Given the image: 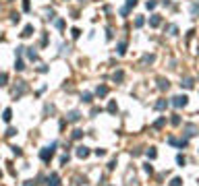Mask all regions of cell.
Wrapping results in <instances>:
<instances>
[{
    "mask_svg": "<svg viewBox=\"0 0 199 186\" xmlns=\"http://www.w3.org/2000/svg\"><path fill=\"white\" fill-rule=\"evenodd\" d=\"M54 151H56V143H52L50 147H44V149H42V151H40V157H42V161H50V159L52 157H54Z\"/></svg>",
    "mask_w": 199,
    "mask_h": 186,
    "instance_id": "6da1fadb",
    "label": "cell"
},
{
    "mask_svg": "<svg viewBox=\"0 0 199 186\" xmlns=\"http://www.w3.org/2000/svg\"><path fill=\"white\" fill-rule=\"evenodd\" d=\"M187 103H189V97H187V95H176V97H172V105H174V108H185Z\"/></svg>",
    "mask_w": 199,
    "mask_h": 186,
    "instance_id": "7a4b0ae2",
    "label": "cell"
},
{
    "mask_svg": "<svg viewBox=\"0 0 199 186\" xmlns=\"http://www.w3.org/2000/svg\"><path fill=\"white\" fill-rule=\"evenodd\" d=\"M77 157H81V159H85V157H89V147H85V145H79L77 147Z\"/></svg>",
    "mask_w": 199,
    "mask_h": 186,
    "instance_id": "3957f363",
    "label": "cell"
},
{
    "mask_svg": "<svg viewBox=\"0 0 199 186\" xmlns=\"http://www.w3.org/2000/svg\"><path fill=\"white\" fill-rule=\"evenodd\" d=\"M185 135L187 137H195L197 135V126H195V124H187V126H185Z\"/></svg>",
    "mask_w": 199,
    "mask_h": 186,
    "instance_id": "277c9868",
    "label": "cell"
},
{
    "mask_svg": "<svg viewBox=\"0 0 199 186\" xmlns=\"http://www.w3.org/2000/svg\"><path fill=\"white\" fill-rule=\"evenodd\" d=\"M48 186H60V178H58V174H50V178H48Z\"/></svg>",
    "mask_w": 199,
    "mask_h": 186,
    "instance_id": "5b68a950",
    "label": "cell"
},
{
    "mask_svg": "<svg viewBox=\"0 0 199 186\" xmlns=\"http://www.w3.org/2000/svg\"><path fill=\"white\" fill-rule=\"evenodd\" d=\"M25 89H27V87H25V83H23V81H19V87L15 89V97H21V95L25 93Z\"/></svg>",
    "mask_w": 199,
    "mask_h": 186,
    "instance_id": "8992f818",
    "label": "cell"
},
{
    "mask_svg": "<svg viewBox=\"0 0 199 186\" xmlns=\"http://www.w3.org/2000/svg\"><path fill=\"white\" fill-rule=\"evenodd\" d=\"M168 87H170V83L166 81V79H158V89H160V91H166Z\"/></svg>",
    "mask_w": 199,
    "mask_h": 186,
    "instance_id": "52a82bcc",
    "label": "cell"
},
{
    "mask_svg": "<svg viewBox=\"0 0 199 186\" xmlns=\"http://www.w3.org/2000/svg\"><path fill=\"white\" fill-rule=\"evenodd\" d=\"M68 120H71V122H79V120H81V114L77 112V110H73V112H68Z\"/></svg>",
    "mask_w": 199,
    "mask_h": 186,
    "instance_id": "ba28073f",
    "label": "cell"
},
{
    "mask_svg": "<svg viewBox=\"0 0 199 186\" xmlns=\"http://www.w3.org/2000/svg\"><path fill=\"white\" fill-rule=\"evenodd\" d=\"M160 23H162V19H160V15H151V19H149V25H151V27H158Z\"/></svg>",
    "mask_w": 199,
    "mask_h": 186,
    "instance_id": "9c48e42d",
    "label": "cell"
},
{
    "mask_svg": "<svg viewBox=\"0 0 199 186\" xmlns=\"http://www.w3.org/2000/svg\"><path fill=\"white\" fill-rule=\"evenodd\" d=\"M33 35V25H27V27L23 29V33H21V37H31Z\"/></svg>",
    "mask_w": 199,
    "mask_h": 186,
    "instance_id": "30bf717a",
    "label": "cell"
},
{
    "mask_svg": "<svg viewBox=\"0 0 199 186\" xmlns=\"http://www.w3.org/2000/svg\"><path fill=\"white\" fill-rule=\"evenodd\" d=\"M180 87H185V89H193V79H183V81H180Z\"/></svg>",
    "mask_w": 199,
    "mask_h": 186,
    "instance_id": "8fae6325",
    "label": "cell"
},
{
    "mask_svg": "<svg viewBox=\"0 0 199 186\" xmlns=\"http://www.w3.org/2000/svg\"><path fill=\"white\" fill-rule=\"evenodd\" d=\"M96 93H98V97H104V95H108V87H104V85H100L98 89H96Z\"/></svg>",
    "mask_w": 199,
    "mask_h": 186,
    "instance_id": "7c38bea8",
    "label": "cell"
},
{
    "mask_svg": "<svg viewBox=\"0 0 199 186\" xmlns=\"http://www.w3.org/2000/svg\"><path fill=\"white\" fill-rule=\"evenodd\" d=\"M166 108H168V101H166V99L155 101V110H166Z\"/></svg>",
    "mask_w": 199,
    "mask_h": 186,
    "instance_id": "4fadbf2b",
    "label": "cell"
},
{
    "mask_svg": "<svg viewBox=\"0 0 199 186\" xmlns=\"http://www.w3.org/2000/svg\"><path fill=\"white\" fill-rule=\"evenodd\" d=\"M11 118H13V112L6 108V110L2 112V120H4V122H11Z\"/></svg>",
    "mask_w": 199,
    "mask_h": 186,
    "instance_id": "5bb4252c",
    "label": "cell"
},
{
    "mask_svg": "<svg viewBox=\"0 0 199 186\" xmlns=\"http://www.w3.org/2000/svg\"><path fill=\"white\" fill-rule=\"evenodd\" d=\"M145 155H147L149 159H155V157H158V151H155V149H153V147H149V149H147V151H145Z\"/></svg>",
    "mask_w": 199,
    "mask_h": 186,
    "instance_id": "9a60e30c",
    "label": "cell"
},
{
    "mask_svg": "<svg viewBox=\"0 0 199 186\" xmlns=\"http://www.w3.org/2000/svg\"><path fill=\"white\" fill-rule=\"evenodd\" d=\"M108 112H110V114H116V112H118L116 101H110V103H108Z\"/></svg>",
    "mask_w": 199,
    "mask_h": 186,
    "instance_id": "2e32d148",
    "label": "cell"
},
{
    "mask_svg": "<svg viewBox=\"0 0 199 186\" xmlns=\"http://www.w3.org/2000/svg\"><path fill=\"white\" fill-rule=\"evenodd\" d=\"M27 58L29 60H38V52H33V48H27Z\"/></svg>",
    "mask_w": 199,
    "mask_h": 186,
    "instance_id": "e0dca14e",
    "label": "cell"
},
{
    "mask_svg": "<svg viewBox=\"0 0 199 186\" xmlns=\"http://www.w3.org/2000/svg\"><path fill=\"white\" fill-rule=\"evenodd\" d=\"M125 52H127V41H120L118 43V56H123Z\"/></svg>",
    "mask_w": 199,
    "mask_h": 186,
    "instance_id": "ac0fdd59",
    "label": "cell"
},
{
    "mask_svg": "<svg viewBox=\"0 0 199 186\" xmlns=\"http://www.w3.org/2000/svg\"><path fill=\"white\" fill-rule=\"evenodd\" d=\"M25 68V62L21 60V58H17V62H15V70H23Z\"/></svg>",
    "mask_w": 199,
    "mask_h": 186,
    "instance_id": "d6986e66",
    "label": "cell"
},
{
    "mask_svg": "<svg viewBox=\"0 0 199 186\" xmlns=\"http://www.w3.org/2000/svg\"><path fill=\"white\" fill-rule=\"evenodd\" d=\"M123 77H125V75H123V70H116V73L112 75V79H114V81H123Z\"/></svg>",
    "mask_w": 199,
    "mask_h": 186,
    "instance_id": "ffe728a7",
    "label": "cell"
},
{
    "mask_svg": "<svg viewBox=\"0 0 199 186\" xmlns=\"http://www.w3.org/2000/svg\"><path fill=\"white\" fill-rule=\"evenodd\" d=\"M153 60H155V56H153V54H145V56H143V62H145V64H147V62L151 64Z\"/></svg>",
    "mask_w": 199,
    "mask_h": 186,
    "instance_id": "44dd1931",
    "label": "cell"
},
{
    "mask_svg": "<svg viewBox=\"0 0 199 186\" xmlns=\"http://www.w3.org/2000/svg\"><path fill=\"white\" fill-rule=\"evenodd\" d=\"M164 124H166V118H160V120H155V124H153V128H162Z\"/></svg>",
    "mask_w": 199,
    "mask_h": 186,
    "instance_id": "7402d4cb",
    "label": "cell"
},
{
    "mask_svg": "<svg viewBox=\"0 0 199 186\" xmlns=\"http://www.w3.org/2000/svg\"><path fill=\"white\" fill-rule=\"evenodd\" d=\"M81 101H85V103H91V93H83V95H81Z\"/></svg>",
    "mask_w": 199,
    "mask_h": 186,
    "instance_id": "603a6c76",
    "label": "cell"
},
{
    "mask_svg": "<svg viewBox=\"0 0 199 186\" xmlns=\"http://www.w3.org/2000/svg\"><path fill=\"white\" fill-rule=\"evenodd\" d=\"M170 186H183V180H180V178H172L170 180Z\"/></svg>",
    "mask_w": 199,
    "mask_h": 186,
    "instance_id": "cb8c5ba5",
    "label": "cell"
},
{
    "mask_svg": "<svg viewBox=\"0 0 199 186\" xmlns=\"http://www.w3.org/2000/svg\"><path fill=\"white\" fill-rule=\"evenodd\" d=\"M176 161H178V165L183 167L185 163H187V159H185V155H176Z\"/></svg>",
    "mask_w": 199,
    "mask_h": 186,
    "instance_id": "d4e9b609",
    "label": "cell"
},
{
    "mask_svg": "<svg viewBox=\"0 0 199 186\" xmlns=\"http://www.w3.org/2000/svg\"><path fill=\"white\" fill-rule=\"evenodd\" d=\"M145 6H147V11H153V8H155V0H147Z\"/></svg>",
    "mask_w": 199,
    "mask_h": 186,
    "instance_id": "484cf974",
    "label": "cell"
},
{
    "mask_svg": "<svg viewBox=\"0 0 199 186\" xmlns=\"http://www.w3.org/2000/svg\"><path fill=\"white\" fill-rule=\"evenodd\" d=\"M143 23H145V19H143V17H137V19H135V27H141Z\"/></svg>",
    "mask_w": 199,
    "mask_h": 186,
    "instance_id": "4316f807",
    "label": "cell"
},
{
    "mask_svg": "<svg viewBox=\"0 0 199 186\" xmlns=\"http://www.w3.org/2000/svg\"><path fill=\"white\" fill-rule=\"evenodd\" d=\"M19 19H21L19 13H13V15H11V21H13V23H19Z\"/></svg>",
    "mask_w": 199,
    "mask_h": 186,
    "instance_id": "83f0119b",
    "label": "cell"
},
{
    "mask_svg": "<svg viewBox=\"0 0 199 186\" xmlns=\"http://www.w3.org/2000/svg\"><path fill=\"white\" fill-rule=\"evenodd\" d=\"M81 137H83V130H79V128L73 130V139H81Z\"/></svg>",
    "mask_w": 199,
    "mask_h": 186,
    "instance_id": "f1b7e54d",
    "label": "cell"
},
{
    "mask_svg": "<svg viewBox=\"0 0 199 186\" xmlns=\"http://www.w3.org/2000/svg\"><path fill=\"white\" fill-rule=\"evenodd\" d=\"M68 159H71V157H68V153H64L62 157H60V163H62V165H66V163H68Z\"/></svg>",
    "mask_w": 199,
    "mask_h": 186,
    "instance_id": "f546056e",
    "label": "cell"
},
{
    "mask_svg": "<svg viewBox=\"0 0 199 186\" xmlns=\"http://www.w3.org/2000/svg\"><path fill=\"white\" fill-rule=\"evenodd\" d=\"M6 81H8V77L4 73H0V85H6Z\"/></svg>",
    "mask_w": 199,
    "mask_h": 186,
    "instance_id": "4dcf8cb0",
    "label": "cell"
},
{
    "mask_svg": "<svg viewBox=\"0 0 199 186\" xmlns=\"http://www.w3.org/2000/svg\"><path fill=\"white\" fill-rule=\"evenodd\" d=\"M4 135H6V137H15V135H17V130H15V128H8Z\"/></svg>",
    "mask_w": 199,
    "mask_h": 186,
    "instance_id": "1f68e13d",
    "label": "cell"
},
{
    "mask_svg": "<svg viewBox=\"0 0 199 186\" xmlns=\"http://www.w3.org/2000/svg\"><path fill=\"white\" fill-rule=\"evenodd\" d=\"M191 13H193V15H199V4H193V6H191Z\"/></svg>",
    "mask_w": 199,
    "mask_h": 186,
    "instance_id": "d6a6232c",
    "label": "cell"
},
{
    "mask_svg": "<svg viewBox=\"0 0 199 186\" xmlns=\"http://www.w3.org/2000/svg\"><path fill=\"white\" fill-rule=\"evenodd\" d=\"M143 170H145V172H147V174H151V172H153V167H151L149 163H145V165H143Z\"/></svg>",
    "mask_w": 199,
    "mask_h": 186,
    "instance_id": "836d02e7",
    "label": "cell"
},
{
    "mask_svg": "<svg viewBox=\"0 0 199 186\" xmlns=\"http://www.w3.org/2000/svg\"><path fill=\"white\" fill-rule=\"evenodd\" d=\"M131 6H137V0H127V8H131Z\"/></svg>",
    "mask_w": 199,
    "mask_h": 186,
    "instance_id": "e575fe53",
    "label": "cell"
},
{
    "mask_svg": "<svg viewBox=\"0 0 199 186\" xmlns=\"http://www.w3.org/2000/svg\"><path fill=\"white\" fill-rule=\"evenodd\" d=\"M11 149H13V153H15V155H23V151H21L19 147H11Z\"/></svg>",
    "mask_w": 199,
    "mask_h": 186,
    "instance_id": "d590c367",
    "label": "cell"
},
{
    "mask_svg": "<svg viewBox=\"0 0 199 186\" xmlns=\"http://www.w3.org/2000/svg\"><path fill=\"white\" fill-rule=\"evenodd\" d=\"M71 33H73V37H75V39H77V37H79V35H81V31H79V29H77V27H75V29H73Z\"/></svg>",
    "mask_w": 199,
    "mask_h": 186,
    "instance_id": "8d00e7d4",
    "label": "cell"
},
{
    "mask_svg": "<svg viewBox=\"0 0 199 186\" xmlns=\"http://www.w3.org/2000/svg\"><path fill=\"white\" fill-rule=\"evenodd\" d=\"M93 153H96L98 157H102V155H106V151H104V149H96V151H93Z\"/></svg>",
    "mask_w": 199,
    "mask_h": 186,
    "instance_id": "74e56055",
    "label": "cell"
},
{
    "mask_svg": "<svg viewBox=\"0 0 199 186\" xmlns=\"http://www.w3.org/2000/svg\"><path fill=\"white\" fill-rule=\"evenodd\" d=\"M172 124H174V126H178V124H180V118H178V116H174V118H172Z\"/></svg>",
    "mask_w": 199,
    "mask_h": 186,
    "instance_id": "f35d334b",
    "label": "cell"
},
{
    "mask_svg": "<svg viewBox=\"0 0 199 186\" xmlns=\"http://www.w3.org/2000/svg\"><path fill=\"white\" fill-rule=\"evenodd\" d=\"M23 186H36V182H31V180H27V182H25Z\"/></svg>",
    "mask_w": 199,
    "mask_h": 186,
    "instance_id": "ab89813d",
    "label": "cell"
},
{
    "mask_svg": "<svg viewBox=\"0 0 199 186\" xmlns=\"http://www.w3.org/2000/svg\"><path fill=\"white\" fill-rule=\"evenodd\" d=\"M0 178H2V170H0Z\"/></svg>",
    "mask_w": 199,
    "mask_h": 186,
    "instance_id": "60d3db41",
    "label": "cell"
},
{
    "mask_svg": "<svg viewBox=\"0 0 199 186\" xmlns=\"http://www.w3.org/2000/svg\"><path fill=\"white\" fill-rule=\"evenodd\" d=\"M197 52H199V48H197Z\"/></svg>",
    "mask_w": 199,
    "mask_h": 186,
    "instance_id": "b9f144b4",
    "label": "cell"
}]
</instances>
